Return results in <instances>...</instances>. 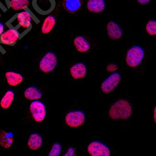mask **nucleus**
<instances>
[{"label":"nucleus","mask_w":156,"mask_h":156,"mask_svg":"<svg viewBox=\"0 0 156 156\" xmlns=\"http://www.w3.org/2000/svg\"><path fill=\"white\" fill-rule=\"evenodd\" d=\"M56 23V20L52 16H47L44 22L41 27V32L43 34H47L50 33L53 29Z\"/></svg>","instance_id":"19"},{"label":"nucleus","mask_w":156,"mask_h":156,"mask_svg":"<svg viewBox=\"0 0 156 156\" xmlns=\"http://www.w3.org/2000/svg\"><path fill=\"white\" fill-rule=\"evenodd\" d=\"M30 111L36 122H42L46 116V107L41 101H32L30 105Z\"/></svg>","instance_id":"4"},{"label":"nucleus","mask_w":156,"mask_h":156,"mask_svg":"<svg viewBox=\"0 0 156 156\" xmlns=\"http://www.w3.org/2000/svg\"><path fill=\"white\" fill-rule=\"evenodd\" d=\"M10 7L13 10H21L29 6V0H9Z\"/></svg>","instance_id":"21"},{"label":"nucleus","mask_w":156,"mask_h":156,"mask_svg":"<svg viewBox=\"0 0 156 156\" xmlns=\"http://www.w3.org/2000/svg\"><path fill=\"white\" fill-rule=\"evenodd\" d=\"M106 29L108 37L111 39L117 40L122 37L123 31L118 23L114 21L109 22Z\"/></svg>","instance_id":"9"},{"label":"nucleus","mask_w":156,"mask_h":156,"mask_svg":"<svg viewBox=\"0 0 156 156\" xmlns=\"http://www.w3.org/2000/svg\"><path fill=\"white\" fill-rule=\"evenodd\" d=\"M71 76L75 79H81L85 77L87 73V68L84 63H76L70 69Z\"/></svg>","instance_id":"10"},{"label":"nucleus","mask_w":156,"mask_h":156,"mask_svg":"<svg viewBox=\"0 0 156 156\" xmlns=\"http://www.w3.org/2000/svg\"><path fill=\"white\" fill-rule=\"evenodd\" d=\"M85 118V114L82 111H71L66 115L65 122L71 128H77L84 124Z\"/></svg>","instance_id":"6"},{"label":"nucleus","mask_w":156,"mask_h":156,"mask_svg":"<svg viewBox=\"0 0 156 156\" xmlns=\"http://www.w3.org/2000/svg\"><path fill=\"white\" fill-rule=\"evenodd\" d=\"M88 152L91 156H110L109 147L100 141H93L88 145Z\"/></svg>","instance_id":"5"},{"label":"nucleus","mask_w":156,"mask_h":156,"mask_svg":"<svg viewBox=\"0 0 156 156\" xmlns=\"http://www.w3.org/2000/svg\"><path fill=\"white\" fill-rule=\"evenodd\" d=\"M57 62V56L54 52L52 51L47 52L39 62V69L43 73H49L55 69Z\"/></svg>","instance_id":"3"},{"label":"nucleus","mask_w":156,"mask_h":156,"mask_svg":"<svg viewBox=\"0 0 156 156\" xmlns=\"http://www.w3.org/2000/svg\"><path fill=\"white\" fill-rule=\"evenodd\" d=\"M156 108H155V109H154V122H155V123H156Z\"/></svg>","instance_id":"27"},{"label":"nucleus","mask_w":156,"mask_h":156,"mask_svg":"<svg viewBox=\"0 0 156 156\" xmlns=\"http://www.w3.org/2000/svg\"><path fill=\"white\" fill-rule=\"evenodd\" d=\"M20 38V33L15 29H9L0 36V43L6 45H14Z\"/></svg>","instance_id":"8"},{"label":"nucleus","mask_w":156,"mask_h":156,"mask_svg":"<svg viewBox=\"0 0 156 156\" xmlns=\"http://www.w3.org/2000/svg\"><path fill=\"white\" fill-rule=\"evenodd\" d=\"M43 138L40 134L37 133H32L29 137L28 141V146L32 150L39 149L42 146Z\"/></svg>","instance_id":"14"},{"label":"nucleus","mask_w":156,"mask_h":156,"mask_svg":"<svg viewBox=\"0 0 156 156\" xmlns=\"http://www.w3.org/2000/svg\"><path fill=\"white\" fill-rule=\"evenodd\" d=\"M74 44L76 50L81 53H84L89 50L91 45L87 39L83 36H78L74 40Z\"/></svg>","instance_id":"15"},{"label":"nucleus","mask_w":156,"mask_h":156,"mask_svg":"<svg viewBox=\"0 0 156 156\" xmlns=\"http://www.w3.org/2000/svg\"><path fill=\"white\" fill-rule=\"evenodd\" d=\"M144 56L143 48L139 46H133L128 51L126 56V63L129 67L134 68L140 64Z\"/></svg>","instance_id":"2"},{"label":"nucleus","mask_w":156,"mask_h":156,"mask_svg":"<svg viewBox=\"0 0 156 156\" xmlns=\"http://www.w3.org/2000/svg\"><path fill=\"white\" fill-rule=\"evenodd\" d=\"M15 98V93L11 90L6 92L0 101V106L3 109H8L11 107Z\"/></svg>","instance_id":"16"},{"label":"nucleus","mask_w":156,"mask_h":156,"mask_svg":"<svg viewBox=\"0 0 156 156\" xmlns=\"http://www.w3.org/2000/svg\"><path fill=\"white\" fill-rule=\"evenodd\" d=\"M61 151V144L59 143H55L52 146V149L48 156H59Z\"/></svg>","instance_id":"23"},{"label":"nucleus","mask_w":156,"mask_h":156,"mask_svg":"<svg viewBox=\"0 0 156 156\" xmlns=\"http://www.w3.org/2000/svg\"><path fill=\"white\" fill-rule=\"evenodd\" d=\"M132 108L129 102L125 100H120L110 107L109 116L113 120L127 119L131 116Z\"/></svg>","instance_id":"1"},{"label":"nucleus","mask_w":156,"mask_h":156,"mask_svg":"<svg viewBox=\"0 0 156 156\" xmlns=\"http://www.w3.org/2000/svg\"><path fill=\"white\" fill-rule=\"evenodd\" d=\"M4 25H3V24H2L1 22H0V36L3 33V31H4Z\"/></svg>","instance_id":"26"},{"label":"nucleus","mask_w":156,"mask_h":156,"mask_svg":"<svg viewBox=\"0 0 156 156\" xmlns=\"http://www.w3.org/2000/svg\"><path fill=\"white\" fill-rule=\"evenodd\" d=\"M146 30L149 35L152 36L156 35V21L153 20L149 21L146 25Z\"/></svg>","instance_id":"22"},{"label":"nucleus","mask_w":156,"mask_h":156,"mask_svg":"<svg viewBox=\"0 0 156 156\" xmlns=\"http://www.w3.org/2000/svg\"><path fill=\"white\" fill-rule=\"evenodd\" d=\"M76 151L73 147H70L68 150L67 152L63 156H75Z\"/></svg>","instance_id":"24"},{"label":"nucleus","mask_w":156,"mask_h":156,"mask_svg":"<svg viewBox=\"0 0 156 156\" xmlns=\"http://www.w3.org/2000/svg\"><path fill=\"white\" fill-rule=\"evenodd\" d=\"M7 83L11 87L17 86L22 83L24 77L21 73L14 71H8L5 73Z\"/></svg>","instance_id":"11"},{"label":"nucleus","mask_w":156,"mask_h":156,"mask_svg":"<svg viewBox=\"0 0 156 156\" xmlns=\"http://www.w3.org/2000/svg\"><path fill=\"white\" fill-rule=\"evenodd\" d=\"M137 1L140 4L145 5L149 3L150 0H137Z\"/></svg>","instance_id":"25"},{"label":"nucleus","mask_w":156,"mask_h":156,"mask_svg":"<svg viewBox=\"0 0 156 156\" xmlns=\"http://www.w3.org/2000/svg\"><path fill=\"white\" fill-rule=\"evenodd\" d=\"M17 22L22 28L28 29L32 23V16L27 11H23L18 14L17 16Z\"/></svg>","instance_id":"17"},{"label":"nucleus","mask_w":156,"mask_h":156,"mask_svg":"<svg viewBox=\"0 0 156 156\" xmlns=\"http://www.w3.org/2000/svg\"><path fill=\"white\" fill-rule=\"evenodd\" d=\"M121 78V76L118 73L111 74L101 84L102 92L105 94H108L113 91L120 83Z\"/></svg>","instance_id":"7"},{"label":"nucleus","mask_w":156,"mask_h":156,"mask_svg":"<svg viewBox=\"0 0 156 156\" xmlns=\"http://www.w3.org/2000/svg\"><path fill=\"white\" fill-rule=\"evenodd\" d=\"M14 138L11 133H7L3 131L0 134V144L2 147L8 149L10 148L13 144Z\"/></svg>","instance_id":"20"},{"label":"nucleus","mask_w":156,"mask_h":156,"mask_svg":"<svg viewBox=\"0 0 156 156\" xmlns=\"http://www.w3.org/2000/svg\"><path fill=\"white\" fill-rule=\"evenodd\" d=\"M63 7L68 12L75 13L81 8L82 2L81 0H64Z\"/></svg>","instance_id":"18"},{"label":"nucleus","mask_w":156,"mask_h":156,"mask_svg":"<svg viewBox=\"0 0 156 156\" xmlns=\"http://www.w3.org/2000/svg\"><path fill=\"white\" fill-rule=\"evenodd\" d=\"M106 7L105 0H89L87 8L89 11L94 13L102 12Z\"/></svg>","instance_id":"13"},{"label":"nucleus","mask_w":156,"mask_h":156,"mask_svg":"<svg viewBox=\"0 0 156 156\" xmlns=\"http://www.w3.org/2000/svg\"><path fill=\"white\" fill-rule=\"evenodd\" d=\"M25 99L29 101L39 100L42 97V93L38 87L34 86L27 87L24 92Z\"/></svg>","instance_id":"12"}]
</instances>
